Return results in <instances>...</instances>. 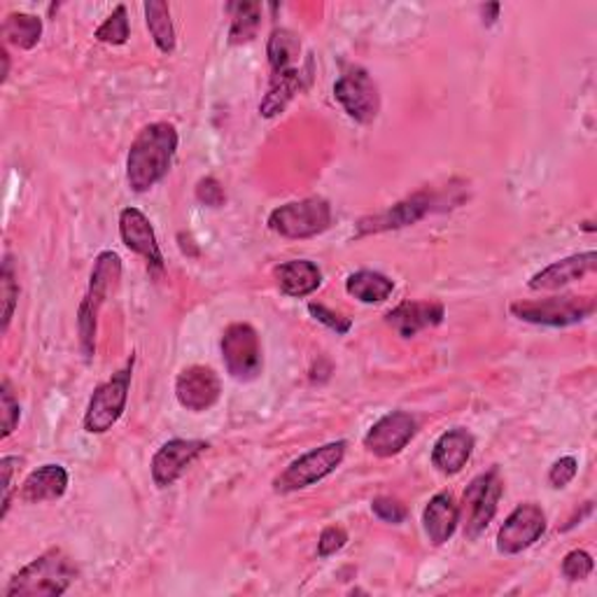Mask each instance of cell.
I'll return each instance as SVG.
<instances>
[{
  "instance_id": "obj_17",
  "label": "cell",
  "mask_w": 597,
  "mask_h": 597,
  "mask_svg": "<svg viewBox=\"0 0 597 597\" xmlns=\"http://www.w3.org/2000/svg\"><path fill=\"white\" fill-rule=\"evenodd\" d=\"M443 318H446V309L439 301H404L385 315V322L402 338H414L422 330L439 327Z\"/></svg>"
},
{
  "instance_id": "obj_34",
  "label": "cell",
  "mask_w": 597,
  "mask_h": 597,
  "mask_svg": "<svg viewBox=\"0 0 597 597\" xmlns=\"http://www.w3.org/2000/svg\"><path fill=\"white\" fill-rule=\"evenodd\" d=\"M348 544V533L341 525H330L322 530L320 539H318V556L320 558H330L334 553H338L344 546Z\"/></svg>"
},
{
  "instance_id": "obj_18",
  "label": "cell",
  "mask_w": 597,
  "mask_h": 597,
  "mask_svg": "<svg viewBox=\"0 0 597 597\" xmlns=\"http://www.w3.org/2000/svg\"><path fill=\"white\" fill-rule=\"evenodd\" d=\"M597 268V254L584 252V254H572V258H565L560 262H553L546 268L530 278V289L533 292H551V289L568 287L570 283H576L586 278L588 273Z\"/></svg>"
},
{
  "instance_id": "obj_12",
  "label": "cell",
  "mask_w": 597,
  "mask_h": 597,
  "mask_svg": "<svg viewBox=\"0 0 597 597\" xmlns=\"http://www.w3.org/2000/svg\"><path fill=\"white\" fill-rule=\"evenodd\" d=\"M546 533V514L541 506L527 502L511 511L498 533V551L502 556H516L530 549Z\"/></svg>"
},
{
  "instance_id": "obj_8",
  "label": "cell",
  "mask_w": 597,
  "mask_h": 597,
  "mask_svg": "<svg viewBox=\"0 0 597 597\" xmlns=\"http://www.w3.org/2000/svg\"><path fill=\"white\" fill-rule=\"evenodd\" d=\"M346 449L348 443L341 441H332L325 443V446H320L311 453H306L301 457H297L292 465H289L280 476H276V481H273V490L287 494V492H297L309 486H315L318 481L327 479L332 471H336V467H341L346 457Z\"/></svg>"
},
{
  "instance_id": "obj_6",
  "label": "cell",
  "mask_w": 597,
  "mask_h": 597,
  "mask_svg": "<svg viewBox=\"0 0 597 597\" xmlns=\"http://www.w3.org/2000/svg\"><path fill=\"white\" fill-rule=\"evenodd\" d=\"M133 362L135 357L131 355V360L117 373H112V379L100 383L94 390L87 414H84V430L89 434H106L108 430H112V425L124 416L133 377Z\"/></svg>"
},
{
  "instance_id": "obj_36",
  "label": "cell",
  "mask_w": 597,
  "mask_h": 597,
  "mask_svg": "<svg viewBox=\"0 0 597 597\" xmlns=\"http://www.w3.org/2000/svg\"><path fill=\"white\" fill-rule=\"evenodd\" d=\"M196 199L208 208H222L227 203V194L215 178H203L196 184Z\"/></svg>"
},
{
  "instance_id": "obj_10",
  "label": "cell",
  "mask_w": 597,
  "mask_h": 597,
  "mask_svg": "<svg viewBox=\"0 0 597 597\" xmlns=\"http://www.w3.org/2000/svg\"><path fill=\"white\" fill-rule=\"evenodd\" d=\"M334 98L353 117L355 122L371 124L381 112V94L377 82L369 77L365 68H353L334 84Z\"/></svg>"
},
{
  "instance_id": "obj_15",
  "label": "cell",
  "mask_w": 597,
  "mask_h": 597,
  "mask_svg": "<svg viewBox=\"0 0 597 597\" xmlns=\"http://www.w3.org/2000/svg\"><path fill=\"white\" fill-rule=\"evenodd\" d=\"M219 395H222V383L211 367L194 365L178 373L176 397L187 411H194V414L208 411L211 406L217 404Z\"/></svg>"
},
{
  "instance_id": "obj_1",
  "label": "cell",
  "mask_w": 597,
  "mask_h": 597,
  "mask_svg": "<svg viewBox=\"0 0 597 597\" xmlns=\"http://www.w3.org/2000/svg\"><path fill=\"white\" fill-rule=\"evenodd\" d=\"M178 131L168 122L147 124L131 143L127 157V182L135 194L152 190L166 178L178 152Z\"/></svg>"
},
{
  "instance_id": "obj_32",
  "label": "cell",
  "mask_w": 597,
  "mask_h": 597,
  "mask_svg": "<svg viewBox=\"0 0 597 597\" xmlns=\"http://www.w3.org/2000/svg\"><path fill=\"white\" fill-rule=\"evenodd\" d=\"M20 418H22L20 402L14 399L10 385L3 383V387H0V420H3V439H8L16 430Z\"/></svg>"
},
{
  "instance_id": "obj_11",
  "label": "cell",
  "mask_w": 597,
  "mask_h": 597,
  "mask_svg": "<svg viewBox=\"0 0 597 597\" xmlns=\"http://www.w3.org/2000/svg\"><path fill=\"white\" fill-rule=\"evenodd\" d=\"M441 206V196L434 192H416L414 196H408L395 206L360 219V225H357V236H367V234H381V231H390V229H404L411 227L416 222H420L425 215H430L434 211H439Z\"/></svg>"
},
{
  "instance_id": "obj_21",
  "label": "cell",
  "mask_w": 597,
  "mask_h": 597,
  "mask_svg": "<svg viewBox=\"0 0 597 597\" xmlns=\"http://www.w3.org/2000/svg\"><path fill=\"white\" fill-rule=\"evenodd\" d=\"M68 490V471L61 465H43L26 476L20 500L26 504H43L63 498Z\"/></svg>"
},
{
  "instance_id": "obj_20",
  "label": "cell",
  "mask_w": 597,
  "mask_h": 597,
  "mask_svg": "<svg viewBox=\"0 0 597 597\" xmlns=\"http://www.w3.org/2000/svg\"><path fill=\"white\" fill-rule=\"evenodd\" d=\"M422 525L434 546L446 544L459 525V506L451 492H437L422 511Z\"/></svg>"
},
{
  "instance_id": "obj_7",
  "label": "cell",
  "mask_w": 597,
  "mask_h": 597,
  "mask_svg": "<svg viewBox=\"0 0 597 597\" xmlns=\"http://www.w3.org/2000/svg\"><path fill=\"white\" fill-rule=\"evenodd\" d=\"M222 360L229 371V377L238 383H250L260 379L264 369L262 341L258 330L248 322H234L222 334Z\"/></svg>"
},
{
  "instance_id": "obj_25",
  "label": "cell",
  "mask_w": 597,
  "mask_h": 597,
  "mask_svg": "<svg viewBox=\"0 0 597 597\" xmlns=\"http://www.w3.org/2000/svg\"><path fill=\"white\" fill-rule=\"evenodd\" d=\"M3 38L8 45L20 49H33L43 38V20L36 14L12 12L3 22Z\"/></svg>"
},
{
  "instance_id": "obj_39",
  "label": "cell",
  "mask_w": 597,
  "mask_h": 597,
  "mask_svg": "<svg viewBox=\"0 0 597 597\" xmlns=\"http://www.w3.org/2000/svg\"><path fill=\"white\" fill-rule=\"evenodd\" d=\"M481 12H483V24H486V26H492L494 20H498V14H500V5H498V3L486 5V8H481Z\"/></svg>"
},
{
  "instance_id": "obj_23",
  "label": "cell",
  "mask_w": 597,
  "mask_h": 597,
  "mask_svg": "<svg viewBox=\"0 0 597 597\" xmlns=\"http://www.w3.org/2000/svg\"><path fill=\"white\" fill-rule=\"evenodd\" d=\"M301 80H303V75H301L299 68H287V71L273 73L271 87L260 104L262 117H266V119L278 117L289 106V100H292L301 92V87H303Z\"/></svg>"
},
{
  "instance_id": "obj_3",
  "label": "cell",
  "mask_w": 597,
  "mask_h": 597,
  "mask_svg": "<svg viewBox=\"0 0 597 597\" xmlns=\"http://www.w3.org/2000/svg\"><path fill=\"white\" fill-rule=\"evenodd\" d=\"M119 280H122V260L112 250L100 252L89 278V289L84 295L80 311H77V332H80V346L87 360H92L96 353V330H98V311L106 299L115 292Z\"/></svg>"
},
{
  "instance_id": "obj_13",
  "label": "cell",
  "mask_w": 597,
  "mask_h": 597,
  "mask_svg": "<svg viewBox=\"0 0 597 597\" xmlns=\"http://www.w3.org/2000/svg\"><path fill=\"white\" fill-rule=\"evenodd\" d=\"M211 446L201 439H170L152 457V481L157 488H170L194 459Z\"/></svg>"
},
{
  "instance_id": "obj_19",
  "label": "cell",
  "mask_w": 597,
  "mask_h": 597,
  "mask_svg": "<svg viewBox=\"0 0 597 597\" xmlns=\"http://www.w3.org/2000/svg\"><path fill=\"white\" fill-rule=\"evenodd\" d=\"M474 453V437L465 428L443 432L432 449V465L446 476L459 474Z\"/></svg>"
},
{
  "instance_id": "obj_16",
  "label": "cell",
  "mask_w": 597,
  "mask_h": 597,
  "mask_svg": "<svg viewBox=\"0 0 597 597\" xmlns=\"http://www.w3.org/2000/svg\"><path fill=\"white\" fill-rule=\"evenodd\" d=\"M119 236L122 243L141 258L147 260L155 268H164V254L157 243V234L152 229V222L139 208H124L119 213Z\"/></svg>"
},
{
  "instance_id": "obj_29",
  "label": "cell",
  "mask_w": 597,
  "mask_h": 597,
  "mask_svg": "<svg viewBox=\"0 0 597 597\" xmlns=\"http://www.w3.org/2000/svg\"><path fill=\"white\" fill-rule=\"evenodd\" d=\"M129 33H131V28H129L127 5H117L108 20L96 28L94 38L98 43H106V45H124L129 40Z\"/></svg>"
},
{
  "instance_id": "obj_30",
  "label": "cell",
  "mask_w": 597,
  "mask_h": 597,
  "mask_svg": "<svg viewBox=\"0 0 597 597\" xmlns=\"http://www.w3.org/2000/svg\"><path fill=\"white\" fill-rule=\"evenodd\" d=\"M0 297H3V332H8L14 315L16 299H20V283H16V276H14L12 258H5L3 271H0Z\"/></svg>"
},
{
  "instance_id": "obj_9",
  "label": "cell",
  "mask_w": 597,
  "mask_h": 597,
  "mask_svg": "<svg viewBox=\"0 0 597 597\" xmlns=\"http://www.w3.org/2000/svg\"><path fill=\"white\" fill-rule=\"evenodd\" d=\"M332 225V206L327 199L309 196L301 201L285 203L268 215V229L285 238H313L327 231Z\"/></svg>"
},
{
  "instance_id": "obj_22",
  "label": "cell",
  "mask_w": 597,
  "mask_h": 597,
  "mask_svg": "<svg viewBox=\"0 0 597 597\" xmlns=\"http://www.w3.org/2000/svg\"><path fill=\"white\" fill-rule=\"evenodd\" d=\"M276 280L283 295L303 299L322 285V271L309 260H292L276 268Z\"/></svg>"
},
{
  "instance_id": "obj_14",
  "label": "cell",
  "mask_w": 597,
  "mask_h": 597,
  "mask_svg": "<svg viewBox=\"0 0 597 597\" xmlns=\"http://www.w3.org/2000/svg\"><path fill=\"white\" fill-rule=\"evenodd\" d=\"M418 432L416 418L406 411H392L371 425L365 437V449L377 457H392L402 453Z\"/></svg>"
},
{
  "instance_id": "obj_4",
  "label": "cell",
  "mask_w": 597,
  "mask_h": 597,
  "mask_svg": "<svg viewBox=\"0 0 597 597\" xmlns=\"http://www.w3.org/2000/svg\"><path fill=\"white\" fill-rule=\"evenodd\" d=\"M509 311L514 318L530 322V325L570 327L578 325V322H584L595 313V299L578 295H560L539 301H514L509 306Z\"/></svg>"
},
{
  "instance_id": "obj_24",
  "label": "cell",
  "mask_w": 597,
  "mask_h": 597,
  "mask_svg": "<svg viewBox=\"0 0 597 597\" xmlns=\"http://www.w3.org/2000/svg\"><path fill=\"white\" fill-rule=\"evenodd\" d=\"M392 289H395V280L369 268L350 273L346 280V292L362 303H381L392 295Z\"/></svg>"
},
{
  "instance_id": "obj_28",
  "label": "cell",
  "mask_w": 597,
  "mask_h": 597,
  "mask_svg": "<svg viewBox=\"0 0 597 597\" xmlns=\"http://www.w3.org/2000/svg\"><path fill=\"white\" fill-rule=\"evenodd\" d=\"M227 10L231 12V28H229L231 45H246L258 38L260 26H262L260 3H229Z\"/></svg>"
},
{
  "instance_id": "obj_31",
  "label": "cell",
  "mask_w": 597,
  "mask_h": 597,
  "mask_svg": "<svg viewBox=\"0 0 597 597\" xmlns=\"http://www.w3.org/2000/svg\"><path fill=\"white\" fill-rule=\"evenodd\" d=\"M593 568L595 562L590 558V553L582 551V549H574L565 556V560H562V574H565L568 582H584V578H588L593 574Z\"/></svg>"
},
{
  "instance_id": "obj_26",
  "label": "cell",
  "mask_w": 597,
  "mask_h": 597,
  "mask_svg": "<svg viewBox=\"0 0 597 597\" xmlns=\"http://www.w3.org/2000/svg\"><path fill=\"white\" fill-rule=\"evenodd\" d=\"M301 55V40L295 31L289 28H276L271 33L268 45H266V57L271 63L273 73L287 71V68H297Z\"/></svg>"
},
{
  "instance_id": "obj_37",
  "label": "cell",
  "mask_w": 597,
  "mask_h": 597,
  "mask_svg": "<svg viewBox=\"0 0 597 597\" xmlns=\"http://www.w3.org/2000/svg\"><path fill=\"white\" fill-rule=\"evenodd\" d=\"M578 471V463H576V457L568 455V457H560L553 463V467L549 469V483L553 488H565L574 481V476Z\"/></svg>"
},
{
  "instance_id": "obj_40",
  "label": "cell",
  "mask_w": 597,
  "mask_h": 597,
  "mask_svg": "<svg viewBox=\"0 0 597 597\" xmlns=\"http://www.w3.org/2000/svg\"><path fill=\"white\" fill-rule=\"evenodd\" d=\"M0 59H3V82L8 80V71H10V57L8 52L3 49V52H0Z\"/></svg>"
},
{
  "instance_id": "obj_33",
  "label": "cell",
  "mask_w": 597,
  "mask_h": 597,
  "mask_svg": "<svg viewBox=\"0 0 597 597\" xmlns=\"http://www.w3.org/2000/svg\"><path fill=\"white\" fill-rule=\"evenodd\" d=\"M309 313L318 322H322V325L330 327L332 332H336L338 336H344V334H348L353 330V320L350 318L341 315V313L327 309V306H322V303H309Z\"/></svg>"
},
{
  "instance_id": "obj_5",
  "label": "cell",
  "mask_w": 597,
  "mask_h": 597,
  "mask_svg": "<svg viewBox=\"0 0 597 597\" xmlns=\"http://www.w3.org/2000/svg\"><path fill=\"white\" fill-rule=\"evenodd\" d=\"M502 494H504V481L498 467H492L486 474H479L467 486L463 494V506H459V521H463L465 525L467 539L474 541L486 533V527L492 523L494 514H498Z\"/></svg>"
},
{
  "instance_id": "obj_35",
  "label": "cell",
  "mask_w": 597,
  "mask_h": 597,
  "mask_svg": "<svg viewBox=\"0 0 597 597\" xmlns=\"http://www.w3.org/2000/svg\"><path fill=\"white\" fill-rule=\"evenodd\" d=\"M371 511L383 523L402 525L406 521V506L399 500H392V498H377L371 502Z\"/></svg>"
},
{
  "instance_id": "obj_2",
  "label": "cell",
  "mask_w": 597,
  "mask_h": 597,
  "mask_svg": "<svg viewBox=\"0 0 597 597\" xmlns=\"http://www.w3.org/2000/svg\"><path fill=\"white\" fill-rule=\"evenodd\" d=\"M77 578L75 562L61 549H49L47 553L31 560L26 568L16 572L5 586V597H59L73 586Z\"/></svg>"
},
{
  "instance_id": "obj_38",
  "label": "cell",
  "mask_w": 597,
  "mask_h": 597,
  "mask_svg": "<svg viewBox=\"0 0 597 597\" xmlns=\"http://www.w3.org/2000/svg\"><path fill=\"white\" fill-rule=\"evenodd\" d=\"M16 467H20V457H3V459H0V474H3V518L8 516V511H10Z\"/></svg>"
},
{
  "instance_id": "obj_27",
  "label": "cell",
  "mask_w": 597,
  "mask_h": 597,
  "mask_svg": "<svg viewBox=\"0 0 597 597\" xmlns=\"http://www.w3.org/2000/svg\"><path fill=\"white\" fill-rule=\"evenodd\" d=\"M145 8V22L150 28V36L159 47V52L164 55H174L176 49V28L174 22H170V10L162 0H147L143 5Z\"/></svg>"
}]
</instances>
